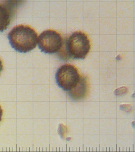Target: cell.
<instances>
[{"label": "cell", "instance_id": "1", "mask_svg": "<svg viewBox=\"0 0 135 152\" xmlns=\"http://www.w3.org/2000/svg\"><path fill=\"white\" fill-rule=\"evenodd\" d=\"M8 38L12 48L23 53L34 49L38 42V35L35 29L23 24L13 28L8 34Z\"/></svg>", "mask_w": 135, "mask_h": 152}, {"label": "cell", "instance_id": "2", "mask_svg": "<svg viewBox=\"0 0 135 152\" xmlns=\"http://www.w3.org/2000/svg\"><path fill=\"white\" fill-rule=\"evenodd\" d=\"M66 48L68 56L71 58L83 59L90 52V40L83 32L75 31L68 38Z\"/></svg>", "mask_w": 135, "mask_h": 152}, {"label": "cell", "instance_id": "3", "mask_svg": "<svg viewBox=\"0 0 135 152\" xmlns=\"http://www.w3.org/2000/svg\"><path fill=\"white\" fill-rule=\"evenodd\" d=\"M81 76L78 70L71 64L61 66L56 73V82L60 88L65 91L73 90L78 85Z\"/></svg>", "mask_w": 135, "mask_h": 152}, {"label": "cell", "instance_id": "4", "mask_svg": "<svg viewBox=\"0 0 135 152\" xmlns=\"http://www.w3.org/2000/svg\"><path fill=\"white\" fill-rule=\"evenodd\" d=\"M37 43L42 52L54 54L59 51L62 47V38L56 31L48 29L40 34Z\"/></svg>", "mask_w": 135, "mask_h": 152}, {"label": "cell", "instance_id": "5", "mask_svg": "<svg viewBox=\"0 0 135 152\" xmlns=\"http://www.w3.org/2000/svg\"><path fill=\"white\" fill-rule=\"evenodd\" d=\"M15 13V8L12 2H0V32L7 29Z\"/></svg>", "mask_w": 135, "mask_h": 152}, {"label": "cell", "instance_id": "6", "mask_svg": "<svg viewBox=\"0 0 135 152\" xmlns=\"http://www.w3.org/2000/svg\"><path fill=\"white\" fill-rule=\"evenodd\" d=\"M88 89V85L87 79L85 77L81 76L80 82L76 87L70 91L68 92V94L73 100L78 101L83 99L87 94Z\"/></svg>", "mask_w": 135, "mask_h": 152}, {"label": "cell", "instance_id": "7", "mask_svg": "<svg viewBox=\"0 0 135 152\" xmlns=\"http://www.w3.org/2000/svg\"><path fill=\"white\" fill-rule=\"evenodd\" d=\"M3 70V64L2 60L0 59V75Z\"/></svg>", "mask_w": 135, "mask_h": 152}, {"label": "cell", "instance_id": "8", "mask_svg": "<svg viewBox=\"0 0 135 152\" xmlns=\"http://www.w3.org/2000/svg\"><path fill=\"white\" fill-rule=\"evenodd\" d=\"M3 114V110H2V108H1V107L0 106V122H1V121L2 120Z\"/></svg>", "mask_w": 135, "mask_h": 152}]
</instances>
